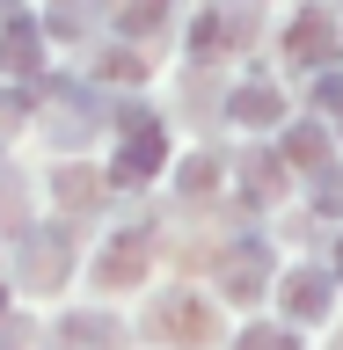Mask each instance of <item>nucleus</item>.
<instances>
[{
	"label": "nucleus",
	"instance_id": "1",
	"mask_svg": "<svg viewBox=\"0 0 343 350\" xmlns=\"http://www.w3.org/2000/svg\"><path fill=\"white\" fill-rule=\"evenodd\" d=\"M22 270H29V284L66 278V241L59 234H37V241H29V256H22Z\"/></svg>",
	"mask_w": 343,
	"mask_h": 350
},
{
	"label": "nucleus",
	"instance_id": "2",
	"mask_svg": "<svg viewBox=\"0 0 343 350\" xmlns=\"http://www.w3.org/2000/svg\"><path fill=\"white\" fill-rule=\"evenodd\" d=\"M292 44H300L307 59H329V51H336V37H329V22H322V15H300V29H292Z\"/></svg>",
	"mask_w": 343,
	"mask_h": 350
},
{
	"label": "nucleus",
	"instance_id": "3",
	"mask_svg": "<svg viewBox=\"0 0 343 350\" xmlns=\"http://www.w3.org/2000/svg\"><path fill=\"white\" fill-rule=\"evenodd\" d=\"M285 306H292V314H300V321H307V314H322V306H329L322 278H292V292H285Z\"/></svg>",
	"mask_w": 343,
	"mask_h": 350
},
{
	"label": "nucleus",
	"instance_id": "4",
	"mask_svg": "<svg viewBox=\"0 0 343 350\" xmlns=\"http://www.w3.org/2000/svg\"><path fill=\"white\" fill-rule=\"evenodd\" d=\"M241 350H285V336H270V328H256V336H249Z\"/></svg>",
	"mask_w": 343,
	"mask_h": 350
}]
</instances>
